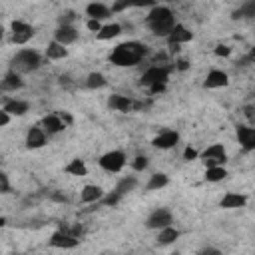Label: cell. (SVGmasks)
Segmentation results:
<instances>
[{
  "instance_id": "cell-1",
  "label": "cell",
  "mask_w": 255,
  "mask_h": 255,
  "mask_svg": "<svg viewBox=\"0 0 255 255\" xmlns=\"http://www.w3.org/2000/svg\"><path fill=\"white\" fill-rule=\"evenodd\" d=\"M145 54H147V48L141 42H124L112 50L110 62L116 66H135Z\"/></svg>"
},
{
  "instance_id": "cell-2",
  "label": "cell",
  "mask_w": 255,
  "mask_h": 255,
  "mask_svg": "<svg viewBox=\"0 0 255 255\" xmlns=\"http://www.w3.org/2000/svg\"><path fill=\"white\" fill-rule=\"evenodd\" d=\"M145 24H147V28H149L153 34L167 38V34L171 32V28H173L177 22H175L173 12H171L167 6H153V8L149 10L147 18H145Z\"/></svg>"
},
{
  "instance_id": "cell-3",
  "label": "cell",
  "mask_w": 255,
  "mask_h": 255,
  "mask_svg": "<svg viewBox=\"0 0 255 255\" xmlns=\"http://www.w3.org/2000/svg\"><path fill=\"white\" fill-rule=\"evenodd\" d=\"M40 66H42V56L32 48H24L16 52V56L12 58V72H16L18 76L36 72Z\"/></svg>"
},
{
  "instance_id": "cell-4",
  "label": "cell",
  "mask_w": 255,
  "mask_h": 255,
  "mask_svg": "<svg viewBox=\"0 0 255 255\" xmlns=\"http://www.w3.org/2000/svg\"><path fill=\"white\" fill-rule=\"evenodd\" d=\"M167 76H169V68L165 66H151L147 68L143 74H141V84L151 88V86H165L167 82Z\"/></svg>"
},
{
  "instance_id": "cell-5",
  "label": "cell",
  "mask_w": 255,
  "mask_h": 255,
  "mask_svg": "<svg viewBox=\"0 0 255 255\" xmlns=\"http://www.w3.org/2000/svg\"><path fill=\"white\" fill-rule=\"evenodd\" d=\"M124 165H126V153L120 151V149H112V151H108V153H104L100 157V167L110 171V173L122 171Z\"/></svg>"
},
{
  "instance_id": "cell-6",
  "label": "cell",
  "mask_w": 255,
  "mask_h": 255,
  "mask_svg": "<svg viewBox=\"0 0 255 255\" xmlns=\"http://www.w3.org/2000/svg\"><path fill=\"white\" fill-rule=\"evenodd\" d=\"M201 159H203L205 167H223V163L227 161L225 147H223L221 143H213V145H209V147L201 153Z\"/></svg>"
},
{
  "instance_id": "cell-7",
  "label": "cell",
  "mask_w": 255,
  "mask_h": 255,
  "mask_svg": "<svg viewBox=\"0 0 255 255\" xmlns=\"http://www.w3.org/2000/svg\"><path fill=\"white\" fill-rule=\"evenodd\" d=\"M171 221H173L171 211L165 209V207H159V209H153V211L149 213L145 225H147L149 229H157V231H159V229H163V227H169Z\"/></svg>"
},
{
  "instance_id": "cell-8",
  "label": "cell",
  "mask_w": 255,
  "mask_h": 255,
  "mask_svg": "<svg viewBox=\"0 0 255 255\" xmlns=\"http://www.w3.org/2000/svg\"><path fill=\"white\" fill-rule=\"evenodd\" d=\"M32 36H34V28L28 24V22H24V20H14L12 22V42L14 44H28L30 40H32Z\"/></svg>"
},
{
  "instance_id": "cell-9",
  "label": "cell",
  "mask_w": 255,
  "mask_h": 255,
  "mask_svg": "<svg viewBox=\"0 0 255 255\" xmlns=\"http://www.w3.org/2000/svg\"><path fill=\"white\" fill-rule=\"evenodd\" d=\"M177 141H179V133H177L175 129H163L161 133H157V135L153 137L151 143H153L155 147H159V149H169V147H175Z\"/></svg>"
},
{
  "instance_id": "cell-10",
  "label": "cell",
  "mask_w": 255,
  "mask_h": 255,
  "mask_svg": "<svg viewBox=\"0 0 255 255\" xmlns=\"http://www.w3.org/2000/svg\"><path fill=\"white\" fill-rule=\"evenodd\" d=\"M191 38H193V32H191L187 26H183V24H175V26L171 28V32L167 34V42H169L171 46L185 44V42H189Z\"/></svg>"
},
{
  "instance_id": "cell-11",
  "label": "cell",
  "mask_w": 255,
  "mask_h": 255,
  "mask_svg": "<svg viewBox=\"0 0 255 255\" xmlns=\"http://www.w3.org/2000/svg\"><path fill=\"white\" fill-rule=\"evenodd\" d=\"M48 243L58 249H72L78 245V237H74L72 233H66V231H56V233H52Z\"/></svg>"
},
{
  "instance_id": "cell-12",
  "label": "cell",
  "mask_w": 255,
  "mask_h": 255,
  "mask_svg": "<svg viewBox=\"0 0 255 255\" xmlns=\"http://www.w3.org/2000/svg\"><path fill=\"white\" fill-rule=\"evenodd\" d=\"M76 40H78V30L74 26H58V30L54 32V42L62 46H70Z\"/></svg>"
},
{
  "instance_id": "cell-13",
  "label": "cell",
  "mask_w": 255,
  "mask_h": 255,
  "mask_svg": "<svg viewBox=\"0 0 255 255\" xmlns=\"http://www.w3.org/2000/svg\"><path fill=\"white\" fill-rule=\"evenodd\" d=\"M229 84V76L223 70H211L205 78V88L215 90V88H225Z\"/></svg>"
},
{
  "instance_id": "cell-14",
  "label": "cell",
  "mask_w": 255,
  "mask_h": 255,
  "mask_svg": "<svg viewBox=\"0 0 255 255\" xmlns=\"http://www.w3.org/2000/svg\"><path fill=\"white\" fill-rule=\"evenodd\" d=\"M237 139L243 145V149H253L255 147V129L249 126H237Z\"/></svg>"
},
{
  "instance_id": "cell-15",
  "label": "cell",
  "mask_w": 255,
  "mask_h": 255,
  "mask_svg": "<svg viewBox=\"0 0 255 255\" xmlns=\"http://www.w3.org/2000/svg\"><path fill=\"white\" fill-rule=\"evenodd\" d=\"M46 143V131L42 128H30L26 133V147L30 149H38Z\"/></svg>"
},
{
  "instance_id": "cell-16",
  "label": "cell",
  "mask_w": 255,
  "mask_h": 255,
  "mask_svg": "<svg viewBox=\"0 0 255 255\" xmlns=\"http://www.w3.org/2000/svg\"><path fill=\"white\" fill-rule=\"evenodd\" d=\"M86 14L90 16V20H104V18H108L112 12H110V6H106V4H102V2H92V4H88L86 6Z\"/></svg>"
},
{
  "instance_id": "cell-17",
  "label": "cell",
  "mask_w": 255,
  "mask_h": 255,
  "mask_svg": "<svg viewBox=\"0 0 255 255\" xmlns=\"http://www.w3.org/2000/svg\"><path fill=\"white\" fill-rule=\"evenodd\" d=\"M64 128H66V124L62 122L60 114H50V116H46V118L42 120V129L48 131V133H58V131H62Z\"/></svg>"
},
{
  "instance_id": "cell-18",
  "label": "cell",
  "mask_w": 255,
  "mask_h": 255,
  "mask_svg": "<svg viewBox=\"0 0 255 255\" xmlns=\"http://www.w3.org/2000/svg\"><path fill=\"white\" fill-rule=\"evenodd\" d=\"M104 197V189L100 185H86L80 191V201L82 203H96Z\"/></svg>"
},
{
  "instance_id": "cell-19",
  "label": "cell",
  "mask_w": 255,
  "mask_h": 255,
  "mask_svg": "<svg viewBox=\"0 0 255 255\" xmlns=\"http://www.w3.org/2000/svg\"><path fill=\"white\" fill-rule=\"evenodd\" d=\"M108 106H110L112 110H116V112H129V110L133 108V102H131L128 96H122V94H114V96H110V100H108Z\"/></svg>"
},
{
  "instance_id": "cell-20",
  "label": "cell",
  "mask_w": 255,
  "mask_h": 255,
  "mask_svg": "<svg viewBox=\"0 0 255 255\" xmlns=\"http://www.w3.org/2000/svg\"><path fill=\"white\" fill-rule=\"evenodd\" d=\"M22 76H18L16 72H8L6 76H4V80L0 82V90L2 92H14V90H18V88H22Z\"/></svg>"
},
{
  "instance_id": "cell-21",
  "label": "cell",
  "mask_w": 255,
  "mask_h": 255,
  "mask_svg": "<svg viewBox=\"0 0 255 255\" xmlns=\"http://www.w3.org/2000/svg\"><path fill=\"white\" fill-rule=\"evenodd\" d=\"M247 203V197L241 193H225L221 199V207L223 209H235V207H243Z\"/></svg>"
},
{
  "instance_id": "cell-22",
  "label": "cell",
  "mask_w": 255,
  "mask_h": 255,
  "mask_svg": "<svg viewBox=\"0 0 255 255\" xmlns=\"http://www.w3.org/2000/svg\"><path fill=\"white\" fill-rule=\"evenodd\" d=\"M2 110H4L10 118H12V116H24V114L28 112V104L22 102V100H8Z\"/></svg>"
},
{
  "instance_id": "cell-23",
  "label": "cell",
  "mask_w": 255,
  "mask_h": 255,
  "mask_svg": "<svg viewBox=\"0 0 255 255\" xmlns=\"http://www.w3.org/2000/svg\"><path fill=\"white\" fill-rule=\"evenodd\" d=\"M120 34H122V26H120L118 22H112V24L102 26L96 36H98V40H112V38H116V36H120Z\"/></svg>"
},
{
  "instance_id": "cell-24",
  "label": "cell",
  "mask_w": 255,
  "mask_h": 255,
  "mask_svg": "<svg viewBox=\"0 0 255 255\" xmlns=\"http://www.w3.org/2000/svg\"><path fill=\"white\" fill-rule=\"evenodd\" d=\"M66 56H68V48L66 46H62V44H58L54 40L48 44V48H46V58L48 60H62Z\"/></svg>"
},
{
  "instance_id": "cell-25",
  "label": "cell",
  "mask_w": 255,
  "mask_h": 255,
  "mask_svg": "<svg viewBox=\"0 0 255 255\" xmlns=\"http://www.w3.org/2000/svg\"><path fill=\"white\" fill-rule=\"evenodd\" d=\"M177 237H179V231H177L175 227H171V225L157 231V243H159V245H169V243H173Z\"/></svg>"
},
{
  "instance_id": "cell-26",
  "label": "cell",
  "mask_w": 255,
  "mask_h": 255,
  "mask_svg": "<svg viewBox=\"0 0 255 255\" xmlns=\"http://www.w3.org/2000/svg\"><path fill=\"white\" fill-rule=\"evenodd\" d=\"M169 183V177L165 175V173H153L151 177H149V181H147V189L149 191H155V189H161V187H165Z\"/></svg>"
},
{
  "instance_id": "cell-27",
  "label": "cell",
  "mask_w": 255,
  "mask_h": 255,
  "mask_svg": "<svg viewBox=\"0 0 255 255\" xmlns=\"http://www.w3.org/2000/svg\"><path fill=\"white\" fill-rule=\"evenodd\" d=\"M108 82H106V78H104V74H100V72H92V74H88V78H86V86L90 88V90H98V88H104Z\"/></svg>"
},
{
  "instance_id": "cell-28",
  "label": "cell",
  "mask_w": 255,
  "mask_h": 255,
  "mask_svg": "<svg viewBox=\"0 0 255 255\" xmlns=\"http://www.w3.org/2000/svg\"><path fill=\"white\" fill-rule=\"evenodd\" d=\"M66 173H70V175H86L88 173V167H86V163L82 161V159H72L68 165H66Z\"/></svg>"
},
{
  "instance_id": "cell-29",
  "label": "cell",
  "mask_w": 255,
  "mask_h": 255,
  "mask_svg": "<svg viewBox=\"0 0 255 255\" xmlns=\"http://www.w3.org/2000/svg\"><path fill=\"white\" fill-rule=\"evenodd\" d=\"M225 177H227L225 167H207V169H205V179L211 181V183L221 181V179H225Z\"/></svg>"
},
{
  "instance_id": "cell-30",
  "label": "cell",
  "mask_w": 255,
  "mask_h": 255,
  "mask_svg": "<svg viewBox=\"0 0 255 255\" xmlns=\"http://www.w3.org/2000/svg\"><path fill=\"white\" fill-rule=\"evenodd\" d=\"M135 183H137V179L133 177V175H129V177H124V179H120V183L116 185V193H120V195H124V193H128V191H131L133 187H135Z\"/></svg>"
},
{
  "instance_id": "cell-31",
  "label": "cell",
  "mask_w": 255,
  "mask_h": 255,
  "mask_svg": "<svg viewBox=\"0 0 255 255\" xmlns=\"http://www.w3.org/2000/svg\"><path fill=\"white\" fill-rule=\"evenodd\" d=\"M239 16H255V2H247L237 12H233V18H239Z\"/></svg>"
},
{
  "instance_id": "cell-32",
  "label": "cell",
  "mask_w": 255,
  "mask_h": 255,
  "mask_svg": "<svg viewBox=\"0 0 255 255\" xmlns=\"http://www.w3.org/2000/svg\"><path fill=\"white\" fill-rule=\"evenodd\" d=\"M120 199H122V195H120V193H116V191H112V193L104 195V197H102L100 201H102L104 205H112V207H114V205H116V203H118Z\"/></svg>"
},
{
  "instance_id": "cell-33",
  "label": "cell",
  "mask_w": 255,
  "mask_h": 255,
  "mask_svg": "<svg viewBox=\"0 0 255 255\" xmlns=\"http://www.w3.org/2000/svg\"><path fill=\"white\" fill-rule=\"evenodd\" d=\"M131 167H133L135 171H143V169L147 167V157H145V155H137V157L131 161Z\"/></svg>"
},
{
  "instance_id": "cell-34",
  "label": "cell",
  "mask_w": 255,
  "mask_h": 255,
  "mask_svg": "<svg viewBox=\"0 0 255 255\" xmlns=\"http://www.w3.org/2000/svg\"><path fill=\"white\" fill-rule=\"evenodd\" d=\"M10 191V181H8V177L0 171V193H8Z\"/></svg>"
},
{
  "instance_id": "cell-35",
  "label": "cell",
  "mask_w": 255,
  "mask_h": 255,
  "mask_svg": "<svg viewBox=\"0 0 255 255\" xmlns=\"http://www.w3.org/2000/svg\"><path fill=\"white\" fill-rule=\"evenodd\" d=\"M129 6V2L128 0H124V2H114L112 4V8H110V12H122V10H126Z\"/></svg>"
},
{
  "instance_id": "cell-36",
  "label": "cell",
  "mask_w": 255,
  "mask_h": 255,
  "mask_svg": "<svg viewBox=\"0 0 255 255\" xmlns=\"http://www.w3.org/2000/svg\"><path fill=\"white\" fill-rule=\"evenodd\" d=\"M195 157H197V151H195L193 147H185V149H183V159H185V161H193Z\"/></svg>"
},
{
  "instance_id": "cell-37",
  "label": "cell",
  "mask_w": 255,
  "mask_h": 255,
  "mask_svg": "<svg viewBox=\"0 0 255 255\" xmlns=\"http://www.w3.org/2000/svg\"><path fill=\"white\" fill-rule=\"evenodd\" d=\"M215 54L217 56H229L231 54V48L225 46V44H219V46H215Z\"/></svg>"
},
{
  "instance_id": "cell-38",
  "label": "cell",
  "mask_w": 255,
  "mask_h": 255,
  "mask_svg": "<svg viewBox=\"0 0 255 255\" xmlns=\"http://www.w3.org/2000/svg\"><path fill=\"white\" fill-rule=\"evenodd\" d=\"M86 26H88V30H90V32H96V34H98V32H100V28H102V24H100L98 20H88V22H86Z\"/></svg>"
},
{
  "instance_id": "cell-39",
  "label": "cell",
  "mask_w": 255,
  "mask_h": 255,
  "mask_svg": "<svg viewBox=\"0 0 255 255\" xmlns=\"http://www.w3.org/2000/svg\"><path fill=\"white\" fill-rule=\"evenodd\" d=\"M8 122H10V116H8L4 110H0V128H2V126H6Z\"/></svg>"
},
{
  "instance_id": "cell-40",
  "label": "cell",
  "mask_w": 255,
  "mask_h": 255,
  "mask_svg": "<svg viewBox=\"0 0 255 255\" xmlns=\"http://www.w3.org/2000/svg\"><path fill=\"white\" fill-rule=\"evenodd\" d=\"M201 255H221V251H217V249H213V247H207V249L201 251Z\"/></svg>"
},
{
  "instance_id": "cell-41",
  "label": "cell",
  "mask_w": 255,
  "mask_h": 255,
  "mask_svg": "<svg viewBox=\"0 0 255 255\" xmlns=\"http://www.w3.org/2000/svg\"><path fill=\"white\" fill-rule=\"evenodd\" d=\"M187 68H189L187 60H177V70H187Z\"/></svg>"
},
{
  "instance_id": "cell-42",
  "label": "cell",
  "mask_w": 255,
  "mask_h": 255,
  "mask_svg": "<svg viewBox=\"0 0 255 255\" xmlns=\"http://www.w3.org/2000/svg\"><path fill=\"white\" fill-rule=\"evenodd\" d=\"M2 36H4V28L0 26V40H2Z\"/></svg>"
}]
</instances>
